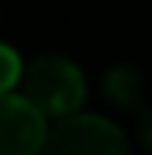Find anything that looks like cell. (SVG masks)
<instances>
[{
  "instance_id": "obj_3",
  "label": "cell",
  "mask_w": 152,
  "mask_h": 155,
  "mask_svg": "<svg viewBox=\"0 0 152 155\" xmlns=\"http://www.w3.org/2000/svg\"><path fill=\"white\" fill-rule=\"evenodd\" d=\"M49 117L24 93H0V155H42Z\"/></svg>"
},
{
  "instance_id": "obj_4",
  "label": "cell",
  "mask_w": 152,
  "mask_h": 155,
  "mask_svg": "<svg viewBox=\"0 0 152 155\" xmlns=\"http://www.w3.org/2000/svg\"><path fill=\"white\" fill-rule=\"evenodd\" d=\"M104 90H107V97L114 100L118 107H138V100H142V76L131 66H114L111 72H107V79H104Z\"/></svg>"
},
{
  "instance_id": "obj_1",
  "label": "cell",
  "mask_w": 152,
  "mask_h": 155,
  "mask_svg": "<svg viewBox=\"0 0 152 155\" xmlns=\"http://www.w3.org/2000/svg\"><path fill=\"white\" fill-rule=\"evenodd\" d=\"M21 93L49 121H62L69 114H79V107L86 100V79L76 62L62 55H38L31 66H24Z\"/></svg>"
},
{
  "instance_id": "obj_2",
  "label": "cell",
  "mask_w": 152,
  "mask_h": 155,
  "mask_svg": "<svg viewBox=\"0 0 152 155\" xmlns=\"http://www.w3.org/2000/svg\"><path fill=\"white\" fill-rule=\"evenodd\" d=\"M42 155H131L128 138L100 114H69L49 127Z\"/></svg>"
},
{
  "instance_id": "obj_6",
  "label": "cell",
  "mask_w": 152,
  "mask_h": 155,
  "mask_svg": "<svg viewBox=\"0 0 152 155\" xmlns=\"http://www.w3.org/2000/svg\"><path fill=\"white\" fill-rule=\"evenodd\" d=\"M138 134H142V145H145V152L152 155V114L142 117V127H138Z\"/></svg>"
},
{
  "instance_id": "obj_5",
  "label": "cell",
  "mask_w": 152,
  "mask_h": 155,
  "mask_svg": "<svg viewBox=\"0 0 152 155\" xmlns=\"http://www.w3.org/2000/svg\"><path fill=\"white\" fill-rule=\"evenodd\" d=\"M24 66L17 59V52L11 45H0V93H14V86H21Z\"/></svg>"
}]
</instances>
